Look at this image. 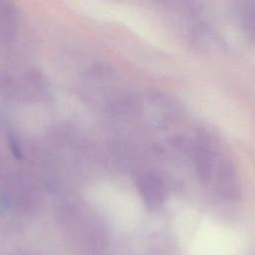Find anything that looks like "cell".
Returning a JSON list of instances; mask_svg holds the SVG:
<instances>
[{
    "label": "cell",
    "mask_w": 255,
    "mask_h": 255,
    "mask_svg": "<svg viewBox=\"0 0 255 255\" xmlns=\"http://www.w3.org/2000/svg\"><path fill=\"white\" fill-rule=\"evenodd\" d=\"M141 187L144 190L143 194L146 197V201L149 204H152V205L160 204L161 198H162V192H161V186L159 185V182L156 180V178H153V177L145 178Z\"/></svg>",
    "instance_id": "cell-1"
}]
</instances>
